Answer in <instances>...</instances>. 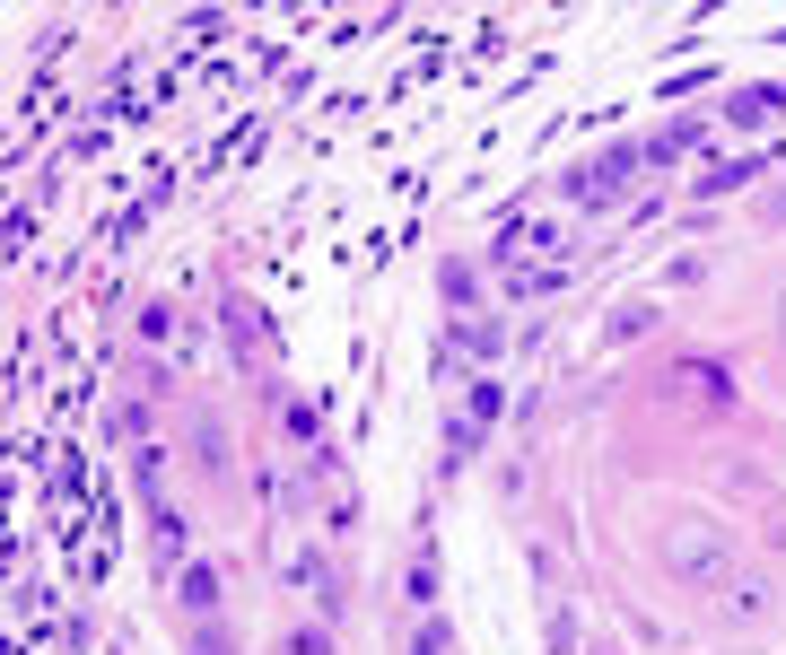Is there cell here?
Segmentation results:
<instances>
[{"label":"cell","mask_w":786,"mask_h":655,"mask_svg":"<svg viewBox=\"0 0 786 655\" xmlns=\"http://www.w3.org/2000/svg\"><path fill=\"white\" fill-rule=\"evenodd\" d=\"M673 568H690V577H717V568H725V551L708 542V533H699V524H682V533H673Z\"/></svg>","instance_id":"cell-1"},{"label":"cell","mask_w":786,"mask_h":655,"mask_svg":"<svg viewBox=\"0 0 786 655\" xmlns=\"http://www.w3.org/2000/svg\"><path fill=\"white\" fill-rule=\"evenodd\" d=\"M184 603H193V612H210V603H219V577H201V568H193V577H184Z\"/></svg>","instance_id":"cell-2"}]
</instances>
